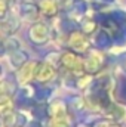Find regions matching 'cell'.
Returning a JSON list of instances; mask_svg holds the SVG:
<instances>
[]
</instances>
